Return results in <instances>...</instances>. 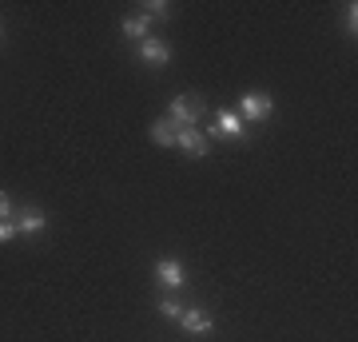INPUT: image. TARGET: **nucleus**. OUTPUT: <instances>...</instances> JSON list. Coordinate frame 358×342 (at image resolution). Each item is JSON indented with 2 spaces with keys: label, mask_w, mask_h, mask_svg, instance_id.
Returning a JSON list of instances; mask_svg holds the SVG:
<instances>
[{
  "label": "nucleus",
  "mask_w": 358,
  "mask_h": 342,
  "mask_svg": "<svg viewBox=\"0 0 358 342\" xmlns=\"http://www.w3.org/2000/svg\"><path fill=\"white\" fill-rule=\"evenodd\" d=\"M203 112H207V104L199 100V96H176V100L167 104V124L176 127H199V120H203Z\"/></svg>",
  "instance_id": "f257e3e1"
},
{
  "label": "nucleus",
  "mask_w": 358,
  "mask_h": 342,
  "mask_svg": "<svg viewBox=\"0 0 358 342\" xmlns=\"http://www.w3.org/2000/svg\"><path fill=\"white\" fill-rule=\"evenodd\" d=\"M271 112H275V104H271L267 92H247V96H239V120L243 124H263V120H271Z\"/></svg>",
  "instance_id": "f03ea898"
},
{
  "label": "nucleus",
  "mask_w": 358,
  "mask_h": 342,
  "mask_svg": "<svg viewBox=\"0 0 358 342\" xmlns=\"http://www.w3.org/2000/svg\"><path fill=\"white\" fill-rule=\"evenodd\" d=\"M203 136H207V140H211V136H215V140H243L247 124L239 120V112H215V120L207 124Z\"/></svg>",
  "instance_id": "7ed1b4c3"
},
{
  "label": "nucleus",
  "mask_w": 358,
  "mask_h": 342,
  "mask_svg": "<svg viewBox=\"0 0 358 342\" xmlns=\"http://www.w3.org/2000/svg\"><path fill=\"white\" fill-rule=\"evenodd\" d=\"M176 148L179 152H187L192 159H203L211 152V140L203 136V127H179L176 131Z\"/></svg>",
  "instance_id": "20e7f679"
},
{
  "label": "nucleus",
  "mask_w": 358,
  "mask_h": 342,
  "mask_svg": "<svg viewBox=\"0 0 358 342\" xmlns=\"http://www.w3.org/2000/svg\"><path fill=\"white\" fill-rule=\"evenodd\" d=\"M155 279L164 283L167 291H179V287L187 283V271H183L179 259H159V263H155Z\"/></svg>",
  "instance_id": "39448f33"
},
{
  "label": "nucleus",
  "mask_w": 358,
  "mask_h": 342,
  "mask_svg": "<svg viewBox=\"0 0 358 342\" xmlns=\"http://www.w3.org/2000/svg\"><path fill=\"white\" fill-rule=\"evenodd\" d=\"M179 327L187 330V334H211V315H207L203 306H183V315H179Z\"/></svg>",
  "instance_id": "423d86ee"
},
{
  "label": "nucleus",
  "mask_w": 358,
  "mask_h": 342,
  "mask_svg": "<svg viewBox=\"0 0 358 342\" xmlns=\"http://www.w3.org/2000/svg\"><path fill=\"white\" fill-rule=\"evenodd\" d=\"M140 60L148 64V68H164V64L171 60V48H167L159 36H148V40H140Z\"/></svg>",
  "instance_id": "0eeeda50"
},
{
  "label": "nucleus",
  "mask_w": 358,
  "mask_h": 342,
  "mask_svg": "<svg viewBox=\"0 0 358 342\" xmlns=\"http://www.w3.org/2000/svg\"><path fill=\"white\" fill-rule=\"evenodd\" d=\"M16 231H20V235H40V231L48 227V215H44V211H40V207H24V211H16Z\"/></svg>",
  "instance_id": "6e6552de"
},
{
  "label": "nucleus",
  "mask_w": 358,
  "mask_h": 342,
  "mask_svg": "<svg viewBox=\"0 0 358 342\" xmlns=\"http://www.w3.org/2000/svg\"><path fill=\"white\" fill-rule=\"evenodd\" d=\"M120 32H124V36L128 40H148L152 36V20H148V16H128V20H124V24H120Z\"/></svg>",
  "instance_id": "1a4fd4ad"
},
{
  "label": "nucleus",
  "mask_w": 358,
  "mask_h": 342,
  "mask_svg": "<svg viewBox=\"0 0 358 342\" xmlns=\"http://www.w3.org/2000/svg\"><path fill=\"white\" fill-rule=\"evenodd\" d=\"M148 136H152V140L159 143V148H176V127L167 124V120H155Z\"/></svg>",
  "instance_id": "9d476101"
},
{
  "label": "nucleus",
  "mask_w": 358,
  "mask_h": 342,
  "mask_svg": "<svg viewBox=\"0 0 358 342\" xmlns=\"http://www.w3.org/2000/svg\"><path fill=\"white\" fill-rule=\"evenodd\" d=\"M159 315L171 318V322H179V315H183V303H179L176 294H167V299H159Z\"/></svg>",
  "instance_id": "9b49d317"
},
{
  "label": "nucleus",
  "mask_w": 358,
  "mask_h": 342,
  "mask_svg": "<svg viewBox=\"0 0 358 342\" xmlns=\"http://www.w3.org/2000/svg\"><path fill=\"white\" fill-rule=\"evenodd\" d=\"M143 16H148V20H164V16H171V4H164V0H148V4H143Z\"/></svg>",
  "instance_id": "f8f14e48"
},
{
  "label": "nucleus",
  "mask_w": 358,
  "mask_h": 342,
  "mask_svg": "<svg viewBox=\"0 0 358 342\" xmlns=\"http://www.w3.org/2000/svg\"><path fill=\"white\" fill-rule=\"evenodd\" d=\"M4 219H16V207H13V199L0 191V223H4Z\"/></svg>",
  "instance_id": "ddd939ff"
},
{
  "label": "nucleus",
  "mask_w": 358,
  "mask_h": 342,
  "mask_svg": "<svg viewBox=\"0 0 358 342\" xmlns=\"http://www.w3.org/2000/svg\"><path fill=\"white\" fill-rule=\"evenodd\" d=\"M16 235H20V231H16V223H13V219H4V223H0V243H13Z\"/></svg>",
  "instance_id": "4468645a"
},
{
  "label": "nucleus",
  "mask_w": 358,
  "mask_h": 342,
  "mask_svg": "<svg viewBox=\"0 0 358 342\" xmlns=\"http://www.w3.org/2000/svg\"><path fill=\"white\" fill-rule=\"evenodd\" d=\"M355 16H358V8H355V4H346V8H343V20H346V32H350V36H355V32H358Z\"/></svg>",
  "instance_id": "2eb2a0df"
},
{
  "label": "nucleus",
  "mask_w": 358,
  "mask_h": 342,
  "mask_svg": "<svg viewBox=\"0 0 358 342\" xmlns=\"http://www.w3.org/2000/svg\"><path fill=\"white\" fill-rule=\"evenodd\" d=\"M0 36H4V24H0Z\"/></svg>",
  "instance_id": "dca6fc26"
}]
</instances>
